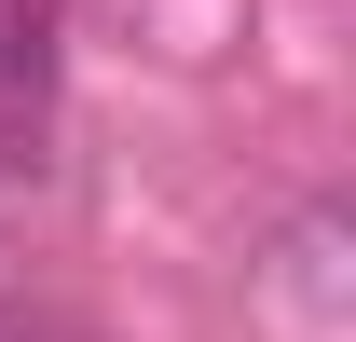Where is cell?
I'll return each instance as SVG.
<instances>
[{"mask_svg": "<svg viewBox=\"0 0 356 342\" xmlns=\"http://www.w3.org/2000/svg\"><path fill=\"white\" fill-rule=\"evenodd\" d=\"M274 288L302 301L315 329L356 301V274H343V206H288V233H274Z\"/></svg>", "mask_w": 356, "mask_h": 342, "instance_id": "cell-1", "label": "cell"}, {"mask_svg": "<svg viewBox=\"0 0 356 342\" xmlns=\"http://www.w3.org/2000/svg\"><path fill=\"white\" fill-rule=\"evenodd\" d=\"M55 42H69V0H0V110L55 96Z\"/></svg>", "mask_w": 356, "mask_h": 342, "instance_id": "cell-2", "label": "cell"}]
</instances>
